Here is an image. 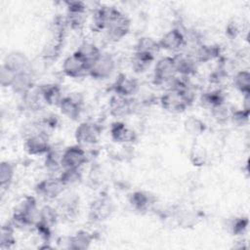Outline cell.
I'll use <instances>...</instances> for the list:
<instances>
[{"label":"cell","instance_id":"cell-22","mask_svg":"<svg viewBox=\"0 0 250 250\" xmlns=\"http://www.w3.org/2000/svg\"><path fill=\"white\" fill-rule=\"evenodd\" d=\"M38 87L44 98L46 104L59 106L62 99L63 98L62 89L59 85L54 83H49V84L40 85Z\"/></svg>","mask_w":250,"mask_h":250},{"label":"cell","instance_id":"cell-10","mask_svg":"<svg viewBox=\"0 0 250 250\" xmlns=\"http://www.w3.org/2000/svg\"><path fill=\"white\" fill-rule=\"evenodd\" d=\"M23 146L30 155L47 154L52 148L49 138L44 132H36L28 136L24 141Z\"/></svg>","mask_w":250,"mask_h":250},{"label":"cell","instance_id":"cell-34","mask_svg":"<svg viewBox=\"0 0 250 250\" xmlns=\"http://www.w3.org/2000/svg\"><path fill=\"white\" fill-rule=\"evenodd\" d=\"M233 86L242 95L250 94V73L247 70H239L233 76Z\"/></svg>","mask_w":250,"mask_h":250},{"label":"cell","instance_id":"cell-38","mask_svg":"<svg viewBox=\"0 0 250 250\" xmlns=\"http://www.w3.org/2000/svg\"><path fill=\"white\" fill-rule=\"evenodd\" d=\"M201 104L208 107H213L221 103L225 102V95L221 90H212L202 94Z\"/></svg>","mask_w":250,"mask_h":250},{"label":"cell","instance_id":"cell-42","mask_svg":"<svg viewBox=\"0 0 250 250\" xmlns=\"http://www.w3.org/2000/svg\"><path fill=\"white\" fill-rule=\"evenodd\" d=\"M16 73L4 66L3 64L1 65L0 69V84L2 87H10L14 81Z\"/></svg>","mask_w":250,"mask_h":250},{"label":"cell","instance_id":"cell-11","mask_svg":"<svg viewBox=\"0 0 250 250\" xmlns=\"http://www.w3.org/2000/svg\"><path fill=\"white\" fill-rule=\"evenodd\" d=\"M83 105V97L80 93H71L68 96H64L59 107L61 112L70 120H77L81 114Z\"/></svg>","mask_w":250,"mask_h":250},{"label":"cell","instance_id":"cell-31","mask_svg":"<svg viewBox=\"0 0 250 250\" xmlns=\"http://www.w3.org/2000/svg\"><path fill=\"white\" fill-rule=\"evenodd\" d=\"M160 46L158 41L154 40L151 37H142L138 40L136 47H135V52L138 53H143V54H147L150 56L155 57V55L160 51Z\"/></svg>","mask_w":250,"mask_h":250},{"label":"cell","instance_id":"cell-28","mask_svg":"<svg viewBox=\"0 0 250 250\" xmlns=\"http://www.w3.org/2000/svg\"><path fill=\"white\" fill-rule=\"evenodd\" d=\"M189 161L195 167H203L208 162V151L200 144L194 143L189 150Z\"/></svg>","mask_w":250,"mask_h":250},{"label":"cell","instance_id":"cell-40","mask_svg":"<svg viewBox=\"0 0 250 250\" xmlns=\"http://www.w3.org/2000/svg\"><path fill=\"white\" fill-rule=\"evenodd\" d=\"M62 153L59 154L57 151H54L52 148L50 149V151L45 154L46 158H45V166L48 170L50 171H58L60 170L62 167Z\"/></svg>","mask_w":250,"mask_h":250},{"label":"cell","instance_id":"cell-24","mask_svg":"<svg viewBox=\"0 0 250 250\" xmlns=\"http://www.w3.org/2000/svg\"><path fill=\"white\" fill-rule=\"evenodd\" d=\"M177 224L183 229H191L195 227L200 221L199 212L191 209L180 210L176 214Z\"/></svg>","mask_w":250,"mask_h":250},{"label":"cell","instance_id":"cell-13","mask_svg":"<svg viewBox=\"0 0 250 250\" xmlns=\"http://www.w3.org/2000/svg\"><path fill=\"white\" fill-rule=\"evenodd\" d=\"M160 49L168 52H178L186 44V36L179 28H172L158 41Z\"/></svg>","mask_w":250,"mask_h":250},{"label":"cell","instance_id":"cell-17","mask_svg":"<svg viewBox=\"0 0 250 250\" xmlns=\"http://www.w3.org/2000/svg\"><path fill=\"white\" fill-rule=\"evenodd\" d=\"M57 209L60 217L67 220L74 219L79 211V197L74 193H68L60 197Z\"/></svg>","mask_w":250,"mask_h":250},{"label":"cell","instance_id":"cell-9","mask_svg":"<svg viewBox=\"0 0 250 250\" xmlns=\"http://www.w3.org/2000/svg\"><path fill=\"white\" fill-rule=\"evenodd\" d=\"M64 188L65 186L62 184L59 177L44 179L35 186L36 193L39 196L49 200L60 197L62 194Z\"/></svg>","mask_w":250,"mask_h":250},{"label":"cell","instance_id":"cell-27","mask_svg":"<svg viewBox=\"0 0 250 250\" xmlns=\"http://www.w3.org/2000/svg\"><path fill=\"white\" fill-rule=\"evenodd\" d=\"M154 59L153 56L135 52L131 61L132 68L136 73H144L151 66Z\"/></svg>","mask_w":250,"mask_h":250},{"label":"cell","instance_id":"cell-19","mask_svg":"<svg viewBox=\"0 0 250 250\" xmlns=\"http://www.w3.org/2000/svg\"><path fill=\"white\" fill-rule=\"evenodd\" d=\"M133 100L114 95L109 102L110 114L115 117H124L133 111Z\"/></svg>","mask_w":250,"mask_h":250},{"label":"cell","instance_id":"cell-41","mask_svg":"<svg viewBox=\"0 0 250 250\" xmlns=\"http://www.w3.org/2000/svg\"><path fill=\"white\" fill-rule=\"evenodd\" d=\"M249 116H250V110H245L243 108L241 109H236L232 110L230 119L229 121L237 127H242L246 125L249 121Z\"/></svg>","mask_w":250,"mask_h":250},{"label":"cell","instance_id":"cell-33","mask_svg":"<svg viewBox=\"0 0 250 250\" xmlns=\"http://www.w3.org/2000/svg\"><path fill=\"white\" fill-rule=\"evenodd\" d=\"M60 218L57 208L50 205H45L39 210V221L40 223L52 228L54 227ZM37 222V223H38Z\"/></svg>","mask_w":250,"mask_h":250},{"label":"cell","instance_id":"cell-30","mask_svg":"<svg viewBox=\"0 0 250 250\" xmlns=\"http://www.w3.org/2000/svg\"><path fill=\"white\" fill-rule=\"evenodd\" d=\"M206 124L196 116H189L184 121V129L187 134L192 137H199L206 131Z\"/></svg>","mask_w":250,"mask_h":250},{"label":"cell","instance_id":"cell-37","mask_svg":"<svg viewBox=\"0 0 250 250\" xmlns=\"http://www.w3.org/2000/svg\"><path fill=\"white\" fill-rule=\"evenodd\" d=\"M59 178L66 188L80 183L82 181V173L80 169H62Z\"/></svg>","mask_w":250,"mask_h":250},{"label":"cell","instance_id":"cell-4","mask_svg":"<svg viewBox=\"0 0 250 250\" xmlns=\"http://www.w3.org/2000/svg\"><path fill=\"white\" fill-rule=\"evenodd\" d=\"M114 211L113 201L106 195H101L94 199L89 207V218L93 222L107 220Z\"/></svg>","mask_w":250,"mask_h":250},{"label":"cell","instance_id":"cell-20","mask_svg":"<svg viewBox=\"0 0 250 250\" xmlns=\"http://www.w3.org/2000/svg\"><path fill=\"white\" fill-rule=\"evenodd\" d=\"M129 203L131 207L138 212H146L154 203V197L143 190H136L129 195Z\"/></svg>","mask_w":250,"mask_h":250},{"label":"cell","instance_id":"cell-7","mask_svg":"<svg viewBox=\"0 0 250 250\" xmlns=\"http://www.w3.org/2000/svg\"><path fill=\"white\" fill-rule=\"evenodd\" d=\"M66 5V23L72 29H80L83 27L87 20V6L81 1H65Z\"/></svg>","mask_w":250,"mask_h":250},{"label":"cell","instance_id":"cell-26","mask_svg":"<svg viewBox=\"0 0 250 250\" xmlns=\"http://www.w3.org/2000/svg\"><path fill=\"white\" fill-rule=\"evenodd\" d=\"M22 101L24 105L30 110H39L46 104L39 87H33L30 91L23 95Z\"/></svg>","mask_w":250,"mask_h":250},{"label":"cell","instance_id":"cell-6","mask_svg":"<svg viewBox=\"0 0 250 250\" xmlns=\"http://www.w3.org/2000/svg\"><path fill=\"white\" fill-rule=\"evenodd\" d=\"M62 169H80L87 162V153L80 145L66 147L62 153Z\"/></svg>","mask_w":250,"mask_h":250},{"label":"cell","instance_id":"cell-14","mask_svg":"<svg viewBox=\"0 0 250 250\" xmlns=\"http://www.w3.org/2000/svg\"><path fill=\"white\" fill-rule=\"evenodd\" d=\"M2 64L16 74L24 71H30L31 66V63L26 55L20 51H12L7 54Z\"/></svg>","mask_w":250,"mask_h":250},{"label":"cell","instance_id":"cell-21","mask_svg":"<svg viewBox=\"0 0 250 250\" xmlns=\"http://www.w3.org/2000/svg\"><path fill=\"white\" fill-rule=\"evenodd\" d=\"M33 87H34V78L30 71L17 73L11 85L12 90L18 95H21V97L25 95L28 91H30Z\"/></svg>","mask_w":250,"mask_h":250},{"label":"cell","instance_id":"cell-15","mask_svg":"<svg viewBox=\"0 0 250 250\" xmlns=\"http://www.w3.org/2000/svg\"><path fill=\"white\" fill-rule=\"evenodd\" d=\"M110 137L118 144H133L137 141V133L127 124L121 121H115L110 126Z\"/></svg>","mask_w":250,"mask_h":250},{"label":"cell","instance_id":"cell-12","mask_svg":"<svg viewBox=\"0 0 250 250\" xmlns=\"http://www.w3.org/2000/svg\"><path fill=\"white\" fill-rule=\"evenodd\" d=\"M62 72L70 78H80L89 74V66L83 59L74 52L64 59L62 62Z\"/></svg>","mask_w":250,"mask_h":250},{"label":"cell","instance_id":"cell-3","mask_svg":"<svg viewBox=\"0 0 250 250\" xmlns=\"http://www.w3.org/2000/svg\"><path fill=\"white\" fill-rule=\"evenodd\" d=\"M130 25L131 22L129 18L118 11V13L108 21L104 30L109 40L117 42L123 39L129 33Z\"/></svg>","mask_w":250,"mask_h":250},{"label":"cell","instance_id":"cell-8","mask_svg":"<svg viewBox=\"0 0 250 250\" xmlns=\"http://www.w3.org/2000/svg\"><path fill=\"white\" fill-rule=\"evenodd\" d=\"M114 69L115 61L112 56L102 53L101 57L90 66L88 75L97 80H104L109 78Z\"/></svg>","mask_w":250,"mask_h":250},{"label":"cell","instance_id":"cell-23","mask_svg":"<svg viewBox=\"0 0 250 250\" xmlns=\"http://www.w3.org/2000/svg\"><path fill=\"white\" fill-rule=\"evenodd\" d=\"M75 52L88 64L89 68L102 55L100 49L91 42H83Z\"/></svg>","mask_w":250,"mask_h":250},{"label":"cell","instance_id":"cell-25","mask_svg":"<svg viewBox=\"0 0 250 250\" xmlns=\"http://www.w3.org/2000/svg\"><path fill=\"white\" fill-rule=\"evenodd\" d=\"M221 54V49L216 45H200L195 50L194 59L199 62H208L215 60Z\"/></svg>","mask_w":250,"mask_h":250},{"label":"cell","instance_id":"cell-36","mask_svg":"<svg viewBox=\"0 0 250 250\" xmlns=\"http://www.w3.org/2000/svg\"><path fill=\"white\" fill-rule=\"evenodd\" d=\"M15 176V166L9 161H3L0 164V186L2 188H9Z\"/></svg>","mask_w":250,"mask_h":250},{"label":"cell","instance_id":"cell-43","mask_svg":"<svg viewBox=\"0 0 250 250\" xmlns=\"http://www.w3.org/2000/svg\"><path fill=\"white\" fill-rule=\"evenodd\" d=\"M242 108L245 110H250V94L243 95V105Z\"/></svg>","mask_w":250,"mask_h":250},{"label":"cell","instance_id":"cell-32","mask_svg":"<svg viewBox=\"0 0 250 250\" xmlns=\"http://www.w3.org/2000/svg\"><path fill=\"white\" fill-rule=\"evenodd\" d=\"M211 109V114L214 118V120L219 124H226L229 121L230 115L232 112V108L226 103H221L213 107Z\"/></svg>","mask_w":250,"mask_h":250},{"label":"cell","instance_id":"cell-29","mask_svg":"<svg viewBox=\"0 0 250 250\" xmlns=\"http://www.w3.org/2000/svg\"><path fill=\"white\" fill-rule=\"evenodd\" d=\"M93 239H94V236L92 235V233L86 230H79L74 235L70 236L69 249H74V250L87 249L91 245Z\"/></svg>","mask_w":250,"mask_h":250},{"label":"cell","instance_id":"cell-5","mask_svg":"<svg viewBox=\"0 0 250 250\" xmlns=\"http://www.w3.org/2000/svg\"><path fill=\"white\" fill-rule=\"evenodd\" d=\"M102 135L101 127L94 122H82L75 129L74 136L78 145L91 146L100 141Z\"/></svg>","mask_w":250,"mask_h":250},{"label":"cell","instance_id":"cell-35","mask_svg":"<svg viewBox=\"0 0 250 250\" xmlns=\"http://www.w3.org/2000/svg\"><path fill=\"white\" fill-rule=\"evenodd\" d=\"M15 227L12 223H7L1 229L0 247L1 249H10L16 243V237L14 235Z\"/></svg>","mask_w":250,"mask_h":250},{"label":"cell","instance_id":"cell-18","mask_svg":"<svg viewBox=\"0 0 250 250\" xmlns=\"http://www.w3.org/2000/svg\"><path fill=\"white\" fill-rule=\"evenodd\" d=\"M173 59H174L177 74L187 77L195 72L197 65H196V61L193 57L187 54L178 53L175 56H173Z\"/></svg>","mask_w":250,"mask_h":250},{"label":"cell","instance_id":"cell-1","mask_svg":"<svg viewBox=\"0 0 250 250\" xmlns=\"http://www.w3.org/2000/svg\"><path fill=\"white\" fill-rule=\"evenodd\" d=\"M194 101V94L189 88L183 90H166L160 97L162 108L172 113L184 112Z\"/></svg>","mask_w":250,"mask_h":250},{"label":"cell","instance_id":"cell-16","mask_svg":"<svg viewBox=\"0 0 250 250\" xmlns=\"http://www.w3.org/2000/svg\"><path fill=\"white\" fill-rule=\"evenodd\" d=\"M139 89L138 81L127 75V74H119L112 84V90L115 95L130 98L134 94L137 93Z\"/></svg>","mask_w":250,"mask_h":250},{"label":"cell","instance_id":"cell-39","mask_svg":"<svg viewBox=\"0 0 250 250\" xmlns=\"http://www.w3.org/2000/svg\"><path fill=\"white\" fill-rule=\"evenodd\" d=\"M248 225L249 220L247 217H234L229 221V231L233 235H241L246 231Z\"/></svg>","mask_w":250,"mask_h":250},{"label":"cell","instance_id":"cell-2","mask_svg":"<svg viewBox=\"0 0 250 250\" xmlns=\"http://www.w3.org/2000/svg\"><path fill=\"white\" fill-rule=\"evenodd\" d=\"M177 76L173 57L166 56L159 59L153 69V83L157 86H168Z\"/></svg>","mask_w":250,"mask_h":250}]
</instances>
